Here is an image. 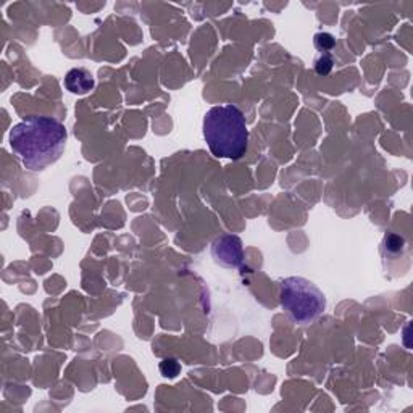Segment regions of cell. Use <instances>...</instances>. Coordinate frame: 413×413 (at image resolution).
Returning <instances> with one entry per match:
<instances>
[{
  "mask_svg": "<svg viewBox=\"0 0 413 413\" xmlns=\"http://www.w3.org/2000/svg\"><path fill=\"white\" fill-rule=\"evenodd\" d=\"M179 372H181V365H179L175 358H165V360L160 363V373L165 378H176Z\"/></svg>",
  "mask_w": 413,
  "mask_h": 413,
  "instance_id": "obj_6",
  "label": "cell"
},
{
  "mask_svg": "<svg viewBox=\"0 0 413 413\" xmlns=\"http://www.w3.org/2000/svg\"><path fill=\"white\" fill-rule=\"evenodd\" d=\"M281 306L296 323L306 324L323 313L326 301L323 292L312 282L292 276L281 282Z\"/></svg>",
  "mask_w": 413,
  "mask_h": 413,
  "instance_id": "obj_3",
  "label": "cell"
},
{
  "mask_svg": "<svg viewBox=\"0 0 413 413\" xmlns=\"http://www.w3.org/2000/svg\"><path fill=\"white\" fill-rule=\"evenodd\" d=\"M214 257L216 262L228 266H239L242 263V246L235 236H225L214 244Z\"/></svg>",
  "mask_w": 413,
  "mask_h": 413,
  "instance_id": "obj_4",
  "label": "cell"
},
{
  "mask_svg": "<svg viewBox=\"0 0 413 413\" xmlns=\"http://www.w3.org/2000/svg\"><path fill=\"white\" fill-rule=\"evenodd\" d=\"M204 138L214 155L241 159L249 145V129L242 112L236 105L210 108L204 118Z\"/></svg>",
  "mask_w": 413,
  "mask_h": 413,
  "instance_id": "obj_2",
  "label": "cell"
},
{
  "mask_svg": "<svg viewBox=\"0 0 413 413\" xmlns=\"http://www.w3.org/2000/svg\"><path fill=\"white\" fill-rule=\"evenodd\" d=\"M315 46H317L318 51L328 52L336 46V39L329 32H318V34H315Z\"/></svg>",
  "mask_w": 413,
  "mask_h": 413,
  "instance_id": "obj_7",
  "label": "cell"
},
{
  "mask_svg": "<svg viewBox=\"0 0 413 413\" xmlns=\"http://www.w3.org/2000/svg\"><path fill=\"white\" fill-rule=\"evenodd\" d=\"M65 88L73 94H88L94 88V76L84 68H73L65 76Z\"/></svg>",
  "mask_w": 413,
  "mask_h": 413,
  "instance_id": "obj_5",
  "label": "cell"
},
{
  "mask_svg": "<svg viewBox=\"0 0 413 413\" xmlns=\"http://www.w3.org/2000/svg\"><path fill=\"white\" fill-rule=\"evenodd\" d=\"M67 139L63 124L51 117H31L10 131V145L29 170H42L57 162Z\"/></svg>",
  "mask_w": 413,
  "mask_h": 413,
  "instance_id": "obj_1",
  "label": "cell"
},
{
  "mask_svg": "<svg viewBox=\"0 0 413 413\" xmlns=\"http://www.w3.org/2000/svg\"><path fill=\"white\" fill-rule=\"evenodd\" d=\"M404 246H405V241L398 235H389L388 237H386V249H388L389 252L398 254L404 249Z\"/></svg>",
  "mask_w": 413,
  "mask_h": 413,
  "instance_id": "obj_8",
  "label": "cell"
},
{
  "mask_svg": "<svg viewBox=\"0 0 413 413\" xmlns=\"http://www.w3.org/2000/svg\"><path fill=\"white\" fill-rule=\"evenodd\" d=\"M331 70H333V58H331L329 55H323L318 60L317 65H315V72H317L320 76L329 74Z\"/></svg>",
  "mask_w": 413,
  "mask_h": 413,
  "instance_id": "obj_9",
  "label": "cell"
}]
</instances>
